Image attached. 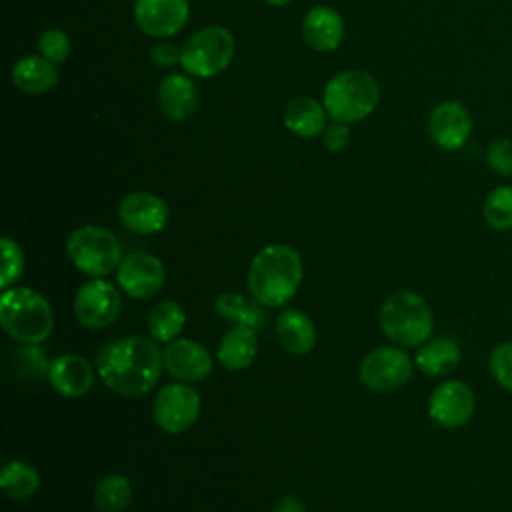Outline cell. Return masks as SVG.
<instances>
[{"instance_id":"6da1fadb","label":"cell","mask_w":512,"mask_h":512,"mask_svg":"<svg viewBox=\"0 0 512 512\" xmlns=\"http://www.w3.org/2000/svg\"><path fill=\"white\" fill-rule=\"evenodd\" d=\"M162 368V352L156 340L136 334L106 342L96 356L100 380L112 392L126 398H138L150 392Z\"/></svg>"},{"instance_id":"7a4b0ae2","label":"cell","mask_w":512,"mask_h":512,"mask_svg":"<svg viewBox=\"0 0 512 512\" xmlns=\"http://www.w3.org/2000/svg\"><path fill=\"white\" fill-rule=\"evenodd\" d=\"M304 276V264L298 250L288 244H268L250 262L248 290L264 308L288 304Z\"/></svg>"},{"instance_id":"3957f363","label":"cell","mask_w":512,"mask_h":512,"mask_svg":"<svg viewBox=\"0 0 512 512\" xmlns=\"http://www.w3.org/2000/svg\"><path fill=\"white\" fill-rule=\"evenodd\" d=\"M378 324L392 344L400 348H416L430 338L434 314L422 294L414 290H398L382 302Z\"/></svg>"},{"instance_id":"277c9868","label":"cell","mask_w":512,"mask_h":512,"mask_svg":"<svg viewBox=\"0 0 512 512\" xmlns=\"http://www.w3.org/2000/svg\"><path fill=\"white\" fill-rule=\"evenodd\" d=\"M0 322L16 342L40 344L52 334L54 314L40 292L28 286H12L0 296Z\"/></svg>"},{"instance_id":"5b68a950","label":"cell","mask_w":512,"mask_h":512,"mask_svg":"<svg viewBox=\"0 0 512 512\" xmlns=\"http://www.w3.org/2000/svg\"><path fill=\"white\" fill-rule=\"evenodd\" d=\"M380 100V88L366 70H342L324 86L322 104L332 120L360 122L374 112Z\"/></svg>"},{"instance_id":"8992f818","label":"cell","mask_w":512,"mask_h":512,"mask_svg":"<svg viewBox=\"0 0 512 512\" xmlns=\"http://www.w3.org/2000/svg\"><path fill=\"white\" fill-rule=\"evenodd\" d=\"M66 252L74 268L92 278H104L116 272L124 258L120 240L110 230L92 224L68 234Z\"/></svg>"},{"instance_id":"52a82bcc","label":"cell","mask_w":512,"mask_h":512,"mask_svg":"<svg viewBox=\"0 0 512 512\" xmlns=\"http://www.w3.org/2000/svg\"><path fill=\"white\" fill-rule=\"evenodd\" d=\"M234 58V38L222 26H206L182 44V68L196 78H212L224 72Z\"/></svg>"},{"instance_id":"ba28073f","label":"cell","mask_w":512,"mask_h":512,"mask_svg":"<svg viewBox=\"0 0 512 512\" xmlns=\"http://www.w3.org/2000/svg\"><path fill=\"white\" fill-rule=\"evenodd\" d=\"M414 370V360L400 346H380L360 362V382L374 394H388L402 388Z\"/></svg>"},{"instance_id":"9c48e42d","label":"cell","mask_w":512,"mask_h":512,"mask_svg":"<svg viewBox=\"0 0 512 512\" xmlns=\"http://www.w3.org/2000/svg\"><path fill=\"white\" fill-rule=\"evenodd\" d=\"M202 408L200 394L188 382H174L160 388L152 402V416L158 428L180 434L194 426Z\"/></svg>"},{"instance_id":"30bf717a","label":"cell","mask_w":512,"mask_h":512,"mask_svg":"<svg viewBox=\"0 0 512 512\" xmlns=\"http://www.w3.org/2000/svg\"><path fill=\"white\" fill-rule=\"evenodd\" d=\"M120 306L122 296L118 288L104 278L84 282L74 296V314L78 322L92 330L110 326L118 318Z\"/></svg>"},{"instance_id":"8fae6325","label":"cell","mask_w":512,"mask_h":512,"mask_svg":"<svg viewBox=\"0 0 512 512\" xmlns=\"http://www.w3.org/2000/svg\"><path fill=\"white\" fill-rule=\"evenodd\" d=\"M118 286L136 300L158 294L166 280L164 264L158 256L148 252H130L122 258L116 270Z\"/></svg>"},{"instance_id":"7c38bea8","label":"cell","mask_w":512,"mask_h":512,"mask_svg":"<svg viewBox=\"0 0 512 512\" xmlns=\"http://www.w3.org/2000/svg\"><path fill=\"white\" fill-rule=\"evenodd\" d=\"M164 370L180 382H202L210 376L214 360L204 344L192 338H174L162 350Z\"/></svg>"},{"instance_id":"4fadbf2b","label":"cell","mask_w":512,"mask_h":512,"mask_svg":"<svg viewBox=\"0 0 512 512\" xmlns=\"http://www.w3.org/2000/svg\"><path fill=\"white\" fill-rule=\"evenodd\" d=\"M476 408L474 392L468 384L460 380H446L434 388L428 400L430 418L442 428H460L464 426Z\"/></svg>"},{"instance_id":"5bb4252c","label":"cell","mask_w":512,"mask_h":512,"mask_svg":"<svg viewBox=\"0 0 512 512\" xmlns=\"http://www.w3.org/2000/svg\"><path fill=\"white\" fill-rule=\"evenodd\" d=\"M118 218L128 230L150 236L166 228L170 218V208L160 196L152 192L136 190L126 194L120 200Z\"/></svg>"},{"instance_id":"9a60e30c","label":"cell","mask_w":512,"mask_h":512,"mask_svg":"<svg viewBox=\"0 0 512 512\" xmlns=\"http://www.w3.org/2000/svg\"><path fill=\"white\" fill-rule=\"evenodd\" d=\"M188 0H136L134 20L136 26L156 38H168L180 32L188 22Z\"/></svg>"},{"instance_id":"2e32d148","label":"cell","mask_w":512,"mask_h":512,"mask_svg":"<svg viewBox=\"0 0 512 512\" xmlns=\"http://www.w3.org/2000/svg\"><path fill=\"white\" fill-rule=\"evenodd\" d=\"M428 134L442 150H460L472 134V118L464 104L448 100L438 104L428 118Z\"/></svg>"},{"instance_id":"e0dca14e","label":"cell","mask_w":512,"mask_h":512,"mask_svg":"<svg viewBox=\"0 0 512 512\" xmlns=\"http://www.w3.org/2000/svg\"><path fill=\"white\" fill-rule=\"evenodd\" d=\"M48 382L60 396L80 398L94 386V368L84 356L60 354L48 366Z\"/></svg>"},{"instance_id":"ac0fdd59","label":"cell","mask_w":512,"mask_h":512,"mask_svg":"<svg viewBox=\"0 0 512 512\" xmlns=\"http://www.w3.org/2000/svg\"><path fill=\"white\" fill-rule=\"evenodd\" d=\"M302 38L316 52H332L344 40V20L330 6H314L302 20Z\"/></svg>"},{"instance_id":"d6986e66","label":"cell","mask_w":512,"mask_h":512,"mask_svg":"<svg viewBox=\"0 0 512 512\" xmlns=\"http://www.w3.org/2000/svg\"><path fill=\"white\" fill-rule=\"evenodd\" d=\"M158 106L170 120L184 122L198 108V88L186 74H168L158 86Z\"/></svg>"},{"instance_id":"ffe728a7","label":"cell","mask_w":512,"mask_h":512,"mask_svg":"<svg viewBox=\"0 0 512 512\" xmlns=\"http://www.w3.org/2000/svg\"><path fill=\"white\" fill-rule=\"evenodd\" d=\"M276 336L290 354H308L316 346V326L312 318L298 308H284L276 316Z\"/></svg>"},{"instance_id":"44dd1931","label":"cell","mask_w":512,"mask_h":512,"mask_svg":"<svg viewBox=\"0 0 512 512\" xmlns=\"http://www.w3.org/2000/svg\"><path fill=\"white\" fill-rule=\"evenodd\" d=\"M258 354V336L256 328L248 324H234L220 340L216 358L222 364V368L230 372L244 370L252 366L254 358Z\"/></svg>"},{"instance_id":"7402d4cb","label":"cell","mask_w":512,"mask_h":512,"mask_svg":"<svg viewBox=\"0 0 512 512\" xmlns=\"http://www.w3.org/2000/svg\"><path fill=\"white\" fill-rule=\"evenodd\" d=\"M328 112L324 104L312 96H296L284 108V126L300 136V138H314L326 130Z\"/></svg>"},{"instance_id":"603a6c76","label":"cell","mask_w":512,"mask_h":512,"mask_svg":"<svg viewBox=\"0 0 512 512\" xmlns=\"http://www.w3.org/2000/svg\"><path fill=\"white\" fill-rule=\"evenodd\" d=\"M12 82L26 94L48 92L58 82V66L44 56H24L12 66Z\"/></svg>"},{"instance_id":"cb8c5ba5","label":"cell","mask_w":512,"mask_h":512,"mask_svg":"<svg viewBox=\"0 0 512 512\" xmlns=\"http://www.w3.org/2000/svg\"><path fill=\"white\" fill-rule=\"evenodd\" d=\"M460 346L450 338L426 340L418 346L414 364L428 376H446L460 364Z\"/></svg>"},{"instance_id":"d4e9b609","label":"cell","mask_w":512,"mask_h":512,"mask_svg":"<svg viewBox=\"0 0 512 512\" xmlns=\"http://www.w3.org/2000/svg\"><path fill=\"white\" fill-rule=\"evenodd\" d=\"M40 488L36 468L24 460H10L0 472V490L12 500H26Z\"/></svg>"},{"instance_id":"484cf974","label":"cell","mask_w":512,"mask_h":512,"mask_svg":"<svg viewBox=\"0 0 512 512\" xmlns=\"http://www.w3.org/2000/svg\"><path fill=\"white\" fill-rule=\"evenodd\" d=\"M214 310L220 318L232 320L236 324H248L260 328L264 324V310L254 298L248 300L238 292H222L214 300Z\"/></svg>"},{"instance_id":"4316f807","label":"cell","mask_w":512,"mask_h":512,"mask_svg":"<svg viewBox=\"0 0 512 512\" xmlns=\"http://www.w3.org/2000/svg\"><path fill=\"white\" fill-rule=\"evenodd\" d=\"M186 324L184 308L176 300H160L148 314V332L156 342L168 344L178 338Z\"/></svg>"},{"instance_id":"83f0119b","label":"cell","mask_w":512,"mask_h":512,"mask_svg":"<svg viewBox=\"0 0 512 512\" xmlns=\"http://www.w3.org/2000/svg\"><path fill=\"white\" fill-rule=\"evenodd\" d=\"M132 500V484L122 474H106L92 492L96 512H124Z\"/></svg>"},{"instance_id":"f1b7e54d","label":"cell","mask_w":512,"mask_h":512,"mask_svg":"<svg viewBox=\"0 0 512 512\" xmlns=\"http://www.w3.org/2000/svg\"><path fill=\"white\" fill-rule=\"evenodd\" d=\"M484 220L492 230L506 232L512 228V188L510 186H498L494 188L482 208Z\"/></svg>"},{"instance_id":"f546056e","label":"cell","mask_w":512,"mask_h":512,"mask_svg":"<svg viewBox=\"0 0 512 512\" xmlns=\"http://www.w3.org/2000/svg\"><path fill=\"white\" fill-rule=\"evenodd\" d=\"M0 254H2V268H0V288H12L16 280L24 272V254L18 242L12 238H2L0 240Z\"/></svg>"},{"instance_id":"4dcf8cb0","label":"cell","mask_w":512,"mask_h":512,"mask_svg":"<svg viewBox=\"0 0 512 512\" xmlns=\"http://www.w3.org/2000/svg\"><path fill=\"white\" fill-rule=\"evenodd\" d=\"M38 50H40V56L48 58L58 66L70 54V38L60 28H48L38 38Z\"/></svg>"},{"instance_id":"1f68e13d","label":"cell","mask_w":512,"mask_h":512,"mask_svg":"<svg viewBox=\"0 0 512 512\" xmlns=\"http://www.w3.org/2000/svg\"><path fill=\"white\" fill-rule=\"evenodd\" d=\"M488 368L492 378L504 390L512 392V342H502L490 352Z\"/></svg>"},{"instance_id":"d6a6232c","label":"cell","mask_w":512,"mask_h":512,"mask_svg":"<svg viewBox=\"0 0 512 512\" xmlns=\"http://www.w3.org/2000/svg\"><path fill=\"white\" fill-rule=\"evenodd\" d=\"M486 162L490 168L502 176L512 174V142L508 138H496L488 144Z\"/></svg>"},{"instance_id":"836d02e7","label":"cell","mask_w":512,"mask_h":512,"mask_svg":"<svg viewBox=\"0 0 512 512\" xmlns=\"http://www.w3.org/2000/svg\"><path fill=\"white\" fill-rule=\"evenodd\" d=\"M322 142L332 152L344 150L348 146V142H350V128H348V124L346 122H338V120L328 124L326 130L322 132Z\"/></svg>"},{"instance_id":"e575fe53","label":"cell","mask_w":512,"mask_h":512,"mask_svg":"<svg viewBox=\"0 0 512 512\" xmlns=\"http://www.w3.org/2000/svg\"><path fill=\"white\" fill-rule=\"evenodd\" d=\"M182 58V46H176L172 42H158L150 50V60L160 68H170L174 64H180Z\"/></svg>"},{"instance_id":"d590c367","label":"cell","mask_w":512,"mask_h":512,"mask_svg":"<svg viewBox=\"0 0 512 512\" xmlns=\"http://www.w3.org/2000/svg\"><path fill=\"white\" fill-rule=\"evenodd\" d=\"M272 512H306V506H304V502H302L298 496L286 494V496H282V498L276 502V506H274Z\"/></svg>"},{"instance_id":"8d00e7d4","label":"cell","mask_w":512,"mask_h":512,"mask_svg":"<svg viewBox=\"0 0 512 512\" xmlns=\"http://www.w3.org/2000/svg\"><path fill=\"white\" fill-rule=\"evenodd\" d=\"M264 2L270 4V6H286V4H290L294 0H264Z\"/></svg>"},{"instance_id":"74e56055","label":"cell","mask_w":512,"mask_h":512,"mask_svg":"<svg viewBox=\"0 0 512 512\" xmlns=\"http://www.w3.org/2000/svg\"><path fill=\"white\" fill-rule=\"evenodd\" d=\"M132 2H136V0H132Z\"/></svg>"}]
</instances>
